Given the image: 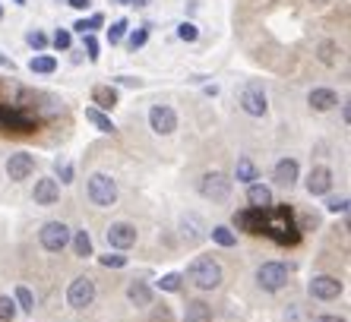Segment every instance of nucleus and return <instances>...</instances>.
<instances>
[{
  "label": "nucleus",
  "mask_w": 351,
  "mask_h": 322,
  "mask_svg": "<svg viewBox=\"0 0 351 322\" xmlns=\"http://www.w3.org/2000/svg\"><path fill=\"white\" fill-rule=\"evenodd\" d=\"M263 234H269L278 243H298L301 240V227L294 225L291 209H276L269 215H263Z\"/></svg>",
  "instance_id": "obj_1"
},
{
  "label": "nucleus",
  "mask_w": 351,
  "mask_h": 322,
  "mask_svg": "<svg viewBox=\"0 0 351 322\" xmlns=\"http://www.w3.org/2000/svg\"><path fill=\"white\" fill-rule=\"evenodd\" d=\"M187 278L193 282V288L199 290H213L221 284V266L213 256H196L187 266Z\"/></svg>",
  "instance_id": "obj_2"
},
{
  "label": "nucleus",
  "mask_w": 351,
  "mask_h": 322,
  "mask_svg": "<svg viewBox=\"0 0 351 322\" xmlns=\"http://www.w3.org/2000/svg\"><path fill=\"white\" fill-rule=\"evenodd\" d=\"M86 193H89L92 206H98V209H111L117 202V184L114 177H108V174H92L89 177V186H86Z\"/></svg>",
  "instance_id": "obj_3"
},
{
  "label": "nucleus",
  "mask_w": 351,
  "mask_h": 322,
  "mask_svg": "<svg viewBox=\"0 0 351 322\" xmlns=\"http://www.w3.org/2000/svg\"><path fill=\"white\" fill-rule=\"evenodd\" d=\"M199 193H203L206 199H213V202H228L231 180L225 177L221 171H209V174H203V177H199Z\"/></svg>",
  "instance_id": "obj_4"
},
{
  "label": "nucleus",
  "mask_w": 351,
  "mask_h": 322,
  "mask_svg": "<svg viewBox=\"0 0 351 322\" xmlns=\"http://www.w3.org/2000/svg\"><path fill=\"white\" fill-rule=\"evenodd\" d=\"M70 237H73V231H70L64 221H48V225L38 231V240L48 253H60L66 243H70Z\"/></svg>",
  "instance_id": "obj_5"
},
{
  "label": "nucleus",
  "mask_w": 351,
  "mask_h": 322,
  "mask_svg": "<svg viewBox=\"0 0 351 322\" xmlns=\"http://www.w3.org/2000/svg\"><path fill=\"white\" fill-rule=\"evenodd\" d=\"M241 108H244L250 117H266L269 101H266V92H263L260 82H247L244 86V92H241Z\"/></svg>",
  "instance_id": "obj_6"
},
{
  "label": "nucleus",
  "mask_w": 351,
  "mask_h": 322,
  "mask_svg": "<svg viewBox=\"0 0 351 322\" xmlns=\"http://www.w3.org/2000/svg\"><path fill=\"white\" fill-rule=\"evenodd\" d=\"M66 304L73 306V310H86V306L95 304V282H92L89 275H82V278H76V282L70 284Z\"/></svg>",
  "instance_id": "obj_7"
},
{
  "label": "nucleus",
  "mask_w": 351,
  "mask_h": 322,
  "mask_svg": "<svg viewBox=\"0 0 351 322\" xmlns=\"http://www.w3.org/2000/svg\"><path fill=\"white\" fill-rule=\"evenodd\" d=\"M256 282H260L263 290H282L288 284V266H282V262H263L256 269Z\"/></svg>",
  "instance_id": "obj_8"
},
{
  "label": "nucleus",
  "mask_w": 351,
  "mask_h": 322,
  "mask_svg": "<svg viewBox=\"0 0 351 322\" xmlns=\"http://www.w3.org/2000/svg\"><path fill=\"white\" fill-rule=\"evenodd\" d=\"M149 127L156 129L158 136H171L178 129V114L171 105H152L149 108Z\"/></svg>",
  "instance_id": "obj_9"
},
{
  "label": "nucleus",
  "mask_w": 351,
  "mask_h": 322,
  "mask_svg": "<svg viewBox=\"0 0 351 322\" xmlns=\"http://www.w3.org/2000/svg\"><path fill=\"white\" fill-rule=\"evenodd\" d=\"M108 247L111 250H130L133 243H136V227L130 221H114V225L108 227Z\"/></svg>",
  "instance_id": "obj_10"
},
{
  "label": "nucleus",
  "mask_w": 351,
  "mask_h": 322,
  "mask_svg": "<svg viewBox=\"0 0 351 322\" xmlns=\"http://www.w3.org/2000/svg\"><path fill=\"white\" fill-rule=\"evenodd\" d=\"M307 290H311L313 300H339V294H342V282L332 278V275H313V282L307 284Z\"/></svg>",
  "instance_id": "obj_11"
},
{
  "label": "nucleus",
  "mask_w": 351,
  "mask_h": 322,
  "mask_svg": "<svg viewBox=\"0 0 351 322\" xmlns=\"http://www.w3.org/2000/svg\"><path fill=\"white\" fill-rule=\"evenodd\" d=\"M32 171H35V158L29 152H16L7 158V177L10 180H29Z\"/></svg>",
  "instance_id": "obj_12"
},
{
  "label": "nucleus",
  "mask_w": 351,
  "mask_h": 322,
  "mask_svg": "<svg viewBox=\"0 0 351 322\" xmlns=\"http://www.w3.org/2000/svg\"><path fill=\"white\" fill-rule=\"evenodd\" d=\"M329 190H332V171H329L326 164H319V168H313L311 174H307V193L326 196Z\"/></svg>",
  "instance_id": "obj_13"
},
{
  "label": "nucleus",
  "mask_w": 351,
  "mask_h": 322,
  "mask_svg": "<svg viewBox=\"0 0 351 322\" xmlns=\"http://www.w3.org/2000/svg\"><path fill=\"white\" fill-rule=\"evenodd\" d=\"M32 199H35V206H54V202L60 199V186H58V180H51V177L35 180Z\"/></svg>",
  "instance_id": "obj_14"
},
{
  "label": "nucleus",
  "mask_w": 351,
  "mask_h": 322,
  "mask_svg": "<svg viewBox=\"0 0 351 322\" xmlns=\"http://www.w3.org/2000/svg\"><path fill=\"white\" fill-rule=\"evenodd\" d=\"M298 174H301V168H298V161H294V158H282V161H276V171H272L276 184L288 186V190H291V186L298 184Z\"/></svg>",
  "instance_id": "obj_15"
},
{
  "label": "nucleus",
  "mask_w": 351,
  "mask_h": 322,
  "mask_svg": "<svg viewBox=\"0 0 351 322\" xmlns=\"http://www.w3.org/2000/svg\"><path fill=\"white\" fill-rule=\"evenodd\" d=\"M247 202H250V209L269 212L272 209V190L266 184H250L247 186Z\"/></svg>",
  "instance_id": "obj_16"
},
{
  "label": "nucleus",
  "mask_w": 351,
  "mask_h": 322,
  "mask_svg": "<svg viewBox=\"0 0 351 322\" xmlns=\"http://www.w3.org/2000/svg\"><path fill=\"white\" fill-rule=\"evenodd\" d=\"M263 215H266V212H260V209L234 212V225L247 234H263Z\"/></svg>",
  "instance_id": "obj_17"
},
{
  "label": "nucleus",
  "mask_w": 351,
  "mask_h": 322,
  "mask_svg": "<svg viewBox=\"0 0 351 322\" xmlns=\"http://www.w3.org/2000/svg\"><path fill=\"white\" fill-rule=\"evenodd\" d=\"M0 123L10 129H16V133H32V117H25L19 111H7V108H0Z\"/></svg>",
  "instance_id": "obj_18"
},
{
  "label": "nucleus",
  "mask_w": 351,
  "mask_h": 322,
  "mask_svg": "<svg viewBox=\"0 0 351 322\" xmlns=\"http://www.w3.org/2000/svg\"><path fill=\"white\" fill-rule=\"evenodd\" d=\"M307 101H311V108L313 111H332L335 105H339V95H335L332 89H313L311 95H307Z\"/></svg>",
  "instance_id": "obj_19"
},
{
  "label": "nucleus",
  "mask_w": 351,
  "mask_h": 322,
  "mask_svg": "<svg viewBox=\"0 0 351 322\" xmlns=\"http://www.w3.org/2000/svg\"><path fill=\"white\" fill-rule=\"evenodd\" d=\"M180 227H184V237H187L190 243H196V240H203V237H206V225H203V218L193 215V212H187V215L180 218Z\"/></svg>",
  "instance_id": "obj_20"
},
{
  "label": "nucleus",
  "mask_w": 351,
  "mask_h": 322,
  "mask_svg": "<svg viewBox=\"0 0 351 322\" xmlns=\"http://www.w3.org/2000/svg\"><path fill=\"white\" fill-rule=\"evenodd\" d=\"M127 300L133 306H152V288L146 282H130L127 284Z\"/></svg>",
  "instance_id": "obj_21"
},
{
  "label": "nucleus",
  "mask_w": 351,
  "mask_h": 322,
  "mask_svg": "<svg viewBox=\"0 0 351 322\" xmlns=\"http://www.w3.org/2000/svg\"><path fill=\"white\" fill-rule=\"evenodd\" d=\"M184 319L187 322H213V306H206L203 300H190L187 310H184Z\"/></svg>",
  "instance_id": "obj_22"
},
{
  "label": "nucleus",
  "mask_w": 351,
  "mask_h": 322,
  "mask_svg": "<svg viewBox=\"0 0 351 322\" xmlns=\"http://www.w3.org/2000/svg\"><path fill=\"white\" fill-rule=\"evenodd\" d=\"M92 101L98 105V111H111L117 105V92L111 86H95L92 89Z\"/></svg>",
  "instance_id": "obj_23"
},
{
  "label": "nucleus",
  "mask_w": 351,
  "mask_h": 322,
  "mask_svg": "<svg viewBox=\"0 0 351 322\" xmlns=\"http://www.w3.org/2000/svg\"><path fill=\"white\" fill-rule=\"evenodd\" d=\"M86 121H89L98 133H114V129H117L114 121H111L105 111H98V108H86Z\"/></svg>",
  "instance_id": "obj_24"
},
{
  "label": "nucleus",
  "mask_w": 351,
  "mask_h": 322,
  "mask_svg": "<svg viewBox=\"0 0 351 322\" xmlns=\"http://www.w3.org/2000/svg\"><path fill=\"white\" fill-rule=\"evenodd\" d=\"M73 253L80 259H89V256H95V250H92V237H89V231H73Z\"/></svg>",
  "instance_id": "obj_25"
},
{
  "label": "nucleus",
  "mask_w": 351,
  "mask_h": 322,
  "mask_svg": "<svg viewBox=\"0 0 351 322\" xmlns=\"http://www.w3.org/2000/svg\"><path fill=\"white\" fill-rule=\"evenodd\" d=\"M29 70H32V73H41V76H48V73L58 70V60H54L51 54H35L32 60H29Z\"/></svg>",
  "instance_id": "obj_26"
},
{
  "label": "nucleus",
  "mask_w": 351,
  "mask_h": 322,
  "mask_svg": "<svg viewBox=\"0 0 351 322\" xmlns=\"http://www.w3.org/2000/svg\"><path fill=\"white\" fill-rule=\"evenodd\" d=\"M209 234H213V240L219 243V247H225V250H231V247H237V234L231 231V227H225V225H215Z\"/></svg>",
  "instance_id": "obj_27"
},
{
  "label": "nucleus",
  "mask_w": 351,
  "mask_h": 322,
  "mask_svg": "<svg viewBox=\"0 0 351 322\" xmlns=\"http://www.w3.org/2000/svg\"><path fill=\"white\" fill-rule=\"evenodd\" d=\"M234 177H237V184H247V186H250L256 180V164L250 158H241V161H237Z\"/></svg>",
  "instance_id": "obj_28"
},
{
  "label": "nucleus",
  "mask_w": 351,
  "mask_h": 322,
  "mask_svg": "<svg viewBox=\"0 0 351 322\" xmlns=\"http://www.w3.org/2000/svg\"><path fill=\"white\" fill-rule=\"evenodd\" d=\"M101 25H105V16H101V13H95V16H89V19H80L73 29H76L80 35H92L95 29H101Z\"/></svg>",
  "instance_id": "obj_29"
},
{
  "label": "nucleus",
  "mask_w": 351,
  "mask_h": 322,
  "mask_svg": "<svg viewBox=\"0 0 351 322\" xmlns=\"http://www.w3.org/2000/svg\"><path fill=\"white\" fill-rule=\"evenodd\" d=\"M16 310H23V313H32L35 310V297L29 288H16Z\"/></svg>",
  "instance_id": "obj_30"
},
{
  "label": "nucleus",
  "mask_w": 351,
  "mask_h": 322,
  "mask_svg": "<svg viewBox=\"0 0 351 322\" xmlns=\"http://www.w3.org/2000/svg\"><path fill=\"white\" fill-rule=\"evenodd\" d=\"M127 29H130V25H127V19H117V23H111V29H108V41H111V45H121L123 35H127Z\"/></svg>",
  "instance_id": "obj_31"
},
{
  "label": "nucleus",
  "mask_w": 351,
  "mask_h": 322,
  "mask_svg": "<svg viewBox=\"0 0 351 322\" xmlns=\"http://www.w3.org/2000/svg\"><path fill=\"white\" fill-rule=\"evenodd\" d=\"M16 300H10V297H0V322H13L16 319Z\"/></svg>",
  "instance_id": "obj_32"
},
{
  "label": "nucleus",
  "mask_w": 351,
  "mask_h": 322,
  "mask_svg": "<svg viewBox=\"0 0 351 322\" xmlns=\"http://www.w3.org/2000/svg\"><path fill=\"white\" fill-rule=\"evenodd\" d=\"M178 38L180 41H196V38H199V29H196L190 19H184V23L178 25Z\"/></svg>",
  "instance_id": "obj_33"
},
{
  "label": "nucleus",
  "mask_w": 351,
  "mask_h": 322,
  "mask_svg": "<svg viewBox=\"0 0 351 322\" xmlns=\"http://www.w3.org/2000/svg\"><path fill=\"white\" fill-rule=\"evenodd\" d=\"M326 212H332V215H345V212H348V199H345V196H329Z\"/></svg>",
  "instance_id": "obj_34"
},
{
  "label": "nucleus",
  "mask_w": 351,
  "mask_h": 322,
  "mask_svg": "<svg viewBox=\"0 0 351 322\" xmlns=\"http://www.w3.org/2000/svg\"><path fill=\"white\" fill-rule=\"evenodd\" d=\"M146 41H149V25H139L136 32L130 35V41H127V45H130V51H139Z\"/></svg>",
  "instance_id": "obj_35"
},
{
  "label": "nucleus",
  "mask_w": 351,
  "mask_h": 322,
  "mask_svg": "<svg viewBox=\"0 0 351 322\" xmlns=\"http://www.w3.org/2000/svg\"><path fill=\"white\" fill-rule=\"evenodd\" d=\"M25 41H29V48H35V51H45V48H48V35L38 32V29H32V32L25 35Z\"/></svg>",
  "instance_id": "obj_36"
},
{
  "label": "nucleus",
  "mask_w": 351,
  "mask_h": 322,
  "mask_svg": "<svg viewBox=\"0 0 351 322\" xmlns=\"http://www.w3.org/2000/svg\"><path fill=\"white\" fill-rule=\"evenodd\" d=\"M158 288L168 290V294H174V290H180V275L178 272H168L162 275V282H158Z\"/></svg>",
  "instance_id": "obj_37"
},
{
  "label": "nucleus",
  "mask_w": 351,
  "mask_h": 322,
  "mask_svg": "<svg viewBox=\"0 0 351 322\" xmlns=\"http://www.w3.org/2000/svg\"><path fill=\"white\" fill-rule=\"evenodd\" d=\"M335 41H323V45H319V60H323V64H329L332 66L335 64Z\"/></svg>",
  "instance_id": "obj_38"
},
{
  "label": "nucleus",
  "mask_w": 351,
  "mask_h": 322,
  "mask_svg": "<svg viewBox=\"0 0 351 322\" xmlns=\"http://www.w3.org/2000/svg\"><path fill=\"white\" fill-rule=\"evenodd\" d=\"M105 269H123L127 266V256H121V253H108V256H101L98 259Z\"/></svg>",
  "instance_id": "obj_39"
},
{
  "label": "nucleus",
  "mask_w": 351,
  "mask_h": 322,
  "mask_svg": "<svg viewBox=\"0 0 351 322\" xmlns=\"http://www.w3.org/2000/svg\"><path fill=\"white\" fill-rule=\"evenodd\" d=\"M54 171H58L60 184H70V180H73V164H70V161H58V164H54Z\"/></svg>",
  "instance_id": "obj_40"
},
{
  "label": "nucleus",
  "mask_w": 351,
  "mask_h": 322,
  "mask_svg": "<svg viewBox=\"0 0 351 322\" xmlns=\"http://www.w3.org/2000/svg\"><path fill=\"white\" fill-rule=\"evenodd\" d=\"M70 45H73V35L66 32V29H60V32L54 35V48H58V51H70Z\"/></svg>",
  "instance_id": "obj_41"
},
{
  "label": "nucleus",
  "mask_w": 351,
  "mask_h": 322,
  "mask_svg": "<svg viewBox=\"0 0 351 322\" xmlns=\"http://www.w3.org/2000/svg\"><path fill=\"white\" fill-rule=\"evenodd\" d=\"M82 38H86V54H89V60L95 64L98 60V38L95 35H82Z\"/></svg>",
  "instance_id": "obj_42"
},
{
  "label": "nucleus",
  "mask_w": 351,
  "mask_h": 322,
  "mask_svg": "<svg viewBox=\"0 0 351 322\" xmlns=\"http://www.w3.org/2000/svg\"><path fill=\"white\" fill-rule=\"evenodd\" d=\"M117 82L121 86H139V79H133V76H117Z\"/></svg>",
  "instance_id": "obj_43"
},
{
  "label": "nucleus",
  "mask_w": 351,
  "mask_h": 322,
  "mask_svg": "<svg viewBox=\"0 0 351 322\" xmlns=\"http://www.w3.org/2000/svg\"><path fill=\"white\" fill-rule=\"evenodd\" d=\"M66 3H70L73 10H86V7H89V0H66Z\"/></svg>",
  "instance_id": "obj_44"
},
{
  "label": "nucleus",
  "mask_w": 351,
  "mask_h": 322,
  "mask_svg": "<svg viewBox=\"0 0 351 322\" xmlns=\"http://www.w3.org/2000/svg\"><path fill=\"white\" fill-rule=\"evenodd\" d=\"M0 66H7V70H13V60H10V57L3 54V51H0Z\"/></svg>",
  "instance_id": "obj_45"
},
{
  "label": "nucleus",
  "mask_w": 351,
  "mask_h": 322,
  "mask_svg": "<svg viewBox=\"0 0 351 322\" xmlns=\"http://www.w3.org/2000/svg\"><path fill=\"white\" fill-rule=\"evenodd\" d=\"M317 322H345L342 316H317Z\"/></svg>",
  "instance_id": "obj_46"
},
{
  "label": "nucleus",
  "mask_w": 351,
  "mask_h": 322,
  "mask_svg": "<svg viewBox=\"0 0 351 322\" xmlns=\"http://www.w3.org/2000/svg\"><path fill=\"white\" fill-rule=\"evenodd\" d=\"M342 121H345V123L351 121V108H348V105H342Z\"/></svg>",
  "instance_id": "obj_47"
},
{
  "label": "nucleus",
  "mask_w": 351,
  "mask_h": 322,
  "mask_svg": "<svg viewBox=\"0 0 351 322\" xmlns=\"http://www.w3.org/2000/svg\"><path fill=\"white\" fill-rule=\"evenodd\" d=\"M114 3H133V0H114Z\"/></svg>",
  "instance_id": "obj_48"
},
{
  "label": "nucleus",
  "mask_w": 351,
  "mask_h": 322,
  "mask_svg": "<svg viewBox=\"0 0 351 322\" xmlns=\"http://www.w3.org/2000/svg\"><path fill=\"white\" fill-rule=\"evenodd\" d=\"M0 19H3V3H0Z\"/></svg>",
  "instance_id": "obj_49"
},
{
  "label": "nucleus",
  "mask_w": 351,
  "mask_h": 322,
  "mask_svg": "<svg viewBox=\"0 0 351 322\" xmlns=\"http://www.w3.org/2000/svg\"><path fill=\"white\" fill-rule=\"evenodd\" d=\"M13 3H25V0H13Z\"/></svg>",
  "instance_id": "obj_50"
},
{
  "label": "nucleus",
  "mask_w": 351,
  "mask_h": 322,
  "mask_svg": "<svg viewBox=\"0 0 351 322\" xmlns=\"http://www.w3.org/2000/svg\"><path fill=\"white\" fill-rule=\"evenodd\" d=\"M319 3H329V0H319Z\"/></svg>",
  "instance_id": "obj_51"
}]
</instances>
